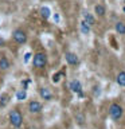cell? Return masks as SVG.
Segmentation results:
<instances>
[{
	"label": "cell",
	"instance_id": "cell-9",
	"mask_svg": "<svg viewBox=\"0 0 125 129\" xmlns=\"http://www.w3.org/2000/svg\"><path fill=\"white\" fill-rule=\"evenodd\" d=\"M39 95L42 97V100H46V101H50L52 100V93L48 87H39Z\"/></svg>",
	"mask_w": 125,
	"mask_h": 129
},
{
	"label": "cell",
	"instance_id": "cell-1",
	"mask_svg": "<svg viewBox=\"0 0 125 129\" xmlns=\"http://www.w3.org/2000/svg\"><path fill=\"white\" fill-rule=\"evenodd\" d=\"M8 121L14 128L19 129L23 124V114L19 109H12V110L8 113Z\"/></svg>",
	"mask_w": 125,
	"mask_h": 129
},
{
	"label": "cell",
	"instance_id": "cell-3",
	"mask_svg": "<svg viewBox=\"0 0 125 129\" xmlns=\"http://www.w3.org/2000/svg\"><path fill=\"white\" fill-rule=\"evenodd\" d=\"M12 39H14V42L16 44H26L27 43V39H28V36H27V32L22 30V28H16V30H14V32H12Z\"/></svg>",
	"mask_w": 125,
	"mask_h": 129
},
{
	"label": "cell",
	"instance_id": "cell-17",
	"mask_svg": "<svg viewBox=\"0 0 125 129\" xmlns=\"http://www.w3.org/2000/svg\"><path fill=\"white\" fill-rule=\"evenodd\" d=\"M0 87H2V82H0Z\"/></svg>",
	"mask_w": 125,
	"mask_h": 129
},
{
	"label": "cell",
	"instance_id": "cell-4",
	"mask_svg": "<svg viewBox=\"0 0 125 129\" xmlns=\"http://www.w3.org/2000/svg\"><path fill=\"white\" fill-rule=\"evenodd\" d=\"M32 64L36 69H43L47 64V55L44 52H35L32 56Z\"/></svg>",
	"mask_w": 125,
	"mask_h": 129
},
{
	"label": "cell",
	"instance_id": "cell-14",
	"mask_svg": "<svg viewBox=\"0 0 125 129\" xmlns=\"http://www.w3.org/2000/svg\"><path fill=\"white\" fill-rule=\"evenodd\" d=\"M81 31H82V34H85V35H87L89 32H90V26H89L83 19H82V22H81Z\"/></svg>",
	"mask_w": 125,
	"mask_h": 129
},
{
	"label": "cell",
	"instance_id": "cell-10",
	"mask_svg": "<svg viewBox=\"0 0 125 129\" xmlns=\"http://www.w3.org/2000/svg\"><path fill=\"white\" fill-rule=\"evenodd\" d=\"M94 14L97 18H104L106 15V8L104 4H96L94 6Z\"/></svg>",
	"mask_w": 125,
	"mask_h": 129
},
{
	"label": "cell",
	"instance_id": "cell-7",
	"mask_svg": "<svg viewBox=\"0 0 125 129\" xmlns=\"http://www.w3.org/2000/svg\"><path fill=\"white\" fill-rule=\"evenodd\" d=\"M11 67V62L8 59V56L6 54H0V70L2 71H7Z\"/></svg>",
	"mask_w": 125,
	"mask_h": 129
},
{
	"label": "cell",
	"instance_id": "cell-12",
	"mask_svg": "<svg viewBox=\"0 0 125 129\" xmlns=\"http://www.w3.org/2000/svg\"><path fill=\"white\" fill-rule=\"evenodd\" d=\"M114 30L118 35H125V23L124 22H117L114 24Z\"/></svg>",
	"mask_w": 125,
	"mask_h": 129
},
{
	"label": "cell",
	"instance_id": "cell-16",
	"mask_svg": "<svg viewBox=\"0 0 125 129\" xmlns=\"http://www.w3.org/2000/svg\"><path fill=\"white\" fill-rule=\"evenodd\" d=\"M22 98H26V91H24V90L18 93V100H22Z\"/></svg>",
	"mask_w": 125,
	"mask_h": 129
},
{
	"label": "cell",
	"instance_id": "cell-6",
	"mask_svg": "<svg viewBox=\"0 0 125 129\" xmlns=\"http://www.w3.org/2000/svg\"><path fill=\"white\" fill-rule=\"evenodd\" d=\"M65 60H66V63L69 66H77V64H79L78 55H77L75 52H71V51H69L65 54Z\"/></svg>",
	"mask_w": 125,
	"mask_h": 129
},
{
	"label": "cell",
	"instance_id": "cell-8",
	"mask_svg": "<svg viewBox=\"0 0 125 129\" xmlns=\"http://www.w3.org/2000/svg\"><path fill=\"white\" fill-rule=\"evenodd\" d=\"M69 86H70V89L74 93H77V94L82 95V85H81V82L78 79H73L70 83H69Z\"/></svg>",
	"mask_w": 125,
	"mask_h": 129
},
{
	"label": "cell",
	"instance_id": "cell-13",
	"mask_svg": "<svg viewBox=\"0 0 125 129\" xmlns=\"http://www.w3.org/2000/svg\"><path fill=\"white\" fill-rule=\"evenodd\" d=\"M116 81H117V83H118L120 86L125 87V71H121V73H118V74H117V78H116Z\"/></svg>",
	"mask_w": 125,
	"mask_h": 129
},
{
	"label": "cell",
	"instance_id": "cell-2",
	"mask_svg": "<svg viewBox=\"0 0 125 129\" xmlns=\"http://www.w3.org/2000/svg\"><path fill=\"white\" fill-rule=\"evenodd\" d=\"M109 117L113 120V121H120L121 118L124 117V109L121 105L118 104H116V102H113L110 106H109Z\"/></svg>",
	"mask_w": 125,
	"mask_h": 129
},
{
	"label": "cell",
	"instance_id": "cell-5",
	"mask_svg": "<svg viewBox=\"0 0 125 129\" xmlns=\"http://www.w3.org/2000/svg\"><path fill=\"white\" fill-rule=\"evenodd\" d=\"M27 109H28V112H30L31 114H39V113L43 110V105H42V102H39V101L32 100V101L28 102Z\"/></svg>",
	"mask_w": 125,
	"mask_h": 129
},
{
	"label": "cell",
	"instance_id": "cell-15",
	"mask_svg": "<svg viewBox=\"0 0 125 129\" xmlns=\"http://www.w3.org/2000/svg\"><path fill=\"white\" fill-rule=\"evenodd\" d=\"M40 15H42V18H44V19H48L50 18V8L48 7H42L40 8Z\"/></svg>",
	"mask_w": 125,
	"mask_h": 129
},
{
	"label": "cell",
	"instance_id": "cell-11",
	"mask_svg": "<svg viewBox=\"0 0 125 129\" xmlns=\"http://www.w3.org/2000/svg\"><path fill=\"white\" fill-rule=\"evenodd\" d=\"M83 20H85V22H86L90 27L96 24V18H94L91 14H89V12H83Z\"/></svg>",
	"mask_w": 125,
	"mask_h": 129
}]
</instances>
